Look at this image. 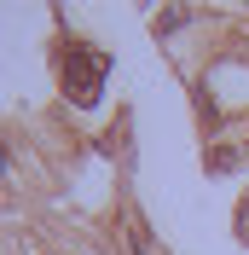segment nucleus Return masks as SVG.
Returning <instances> with one entry per match:
<instances>
[{
	"instance_id": "obj_1",
	"label": "nucleus",
	"mask_w": 249,
	"mask_h": 255,
	"mask_svg": "<svg viewBox=\"0 0 249 255\" xmlns=\"http://www.w3.org/2000/svg\"><path fill=\"white\" fill-rule=\"evenodd\" d=\"M105 76H110V58H105L99 47H87V41L64 47V93L76 99L81 111H87V105H99V93H105Z\"/></svg>"
},
{
	"instance_id": "obj_2",
	"label": "nucleus",
	"mask_w": 249,
	"mask_h": 255,
	"mask_svg": "<svg viewBox=\"0 0 249 255\" xmlns=\"http://www.w3.org/2000/svg\"><path fill=\"white\" fill-rule=\"evenodd\" d=\"M127 238H133V255H151V238H145L139 221H127Z\"/></svg>"
}]
</instances>
